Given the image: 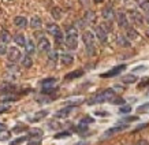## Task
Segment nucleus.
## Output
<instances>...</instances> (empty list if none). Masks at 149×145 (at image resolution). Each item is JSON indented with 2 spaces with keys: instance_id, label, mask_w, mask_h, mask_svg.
I'll return each instance as SVG.
<instances>
[{
  "instance_id": "26",
  "label": "nucleus",
  "mask_w": 149,
  "mask_h": 145,
  "mask_svg": "<svg viewBox=\"0 0 149 145\" xmlns=\"http://www.w3.org/2000/svg\"><path fill=\"white\" fill-rule=\"evenodd\" d=\"M84 75V70H74V71L66 74V79H74V78L82 77Z\"/></svg>"
},
{
  "instance_id": "39",
  "label": "nucleus",
  "mask_w": 149,
  "mask_h": 145,
  "mask_svg": "<svg viewBox=\"0 0 149 145\" xmlns=\"http://www.w3.org/2000/svg\"><path fill=\"white\" fill-rule=\"evenodd\" d=\"M25 129H26V126H23V125H19V126L14 127L13 132H14V133H19V130H25Z\"/></svg>"
},
{
  "instance_id": "21",
  "label": "nucleus",
  "mask_w": 149,
  "mask_h": 145,
  "mask_svg": "<svg viewBox=\"0 0 149 145\" xmlns=\"http://www.w3.org/2000/svg\"><path fill=\"white\" fill-rule=\"evenodd\" d=\"M25 49H26V54H27V55H30V56H32V55L36 52V44H34V41L29 38V40L26 41Z\"/></svg>"
},
{
  "instance_id": "51",
  "label": "nucleus",
  "mask_w": 149,
  "mask_h": 145,
  "mask_svg": "<svg viewBox=\"0 0 149 145\" xmlns=\"http://www.w3.org/2000/svg\"><path fill=\"white\" fill-rule=\"evenodd\" d=\"M96 115H101V116H107L108 114H107V112H100V111H97V112H96Z\"/></svg>"
},
{
  "instance_id": "47",
  "label": "nucleus",
  "mask_w": 149,
  "mask_h": 145,
  "mask_svg": "<svg viewBox=\"0 0 149 145\" xmlns=\"http://www.w3.org/2000/svg\"><path fill=\"white\" fill-rule=\"evenodd\" d=\"M137 145H149V144H148V141L146 140H140L138 142H137Z\"/></svg>"
},
{
  "instance_id": "34",
  "label": "nucleus",
  "mask_w": 149,
  "mask_h": 145,
  "mask_svg": "<svg viewBox=\"0 0 149 145\" xmlns=\"http://www.w3.org/2000/svg\"><path fill=\"white\" fill-rule=\"evenodd\" d=\"M27 138L25 136H22V137H19V138H17V140H14L13 142H10V145H19L21 142H23V141H26Z\"/></svg>"
},
{
  "instance_id": "32",
  "label": "nucleus",
  "mask_w": 149,
  "mask_h": 145,
  "mask_svg": "<svg viewBox=\"0 0 149 145\" xmlns=\"http://www.w3.org/2000/svg\"><path fill=\"white\" fill-rule=\"evenodd\" d=\"M10 136H11V133L7 132V130H4V132L0 133V141H4V140H8Z\"/></svg>"
},
{
  "instance_id": "37",
  "label": "nucleus",
  "mask_w": 149,
  "mask_h": 145,
  "mask_svg": "<svg viewBox=\"0 0 149 145\" xmlns=\"http://www.w3.org/2000/svg\"><path fill=\"white\" fill-rule=\"evenodd\" d=\"M7 48H6V44L4 43H1V44H0V56H1V55H6L7 54Z\"/></svg>"
},
{
  "instance_id": "52",
  "label": "nucleus",
  "mask_w": 149,
  "mask_h": 145,
  "mask_svg": "<svg viewBox=\"0 0 149 145\" xmlns=\"http://www.w3.org/2000/svg\"><path fill=\"white\" fill-rule=\"evenodd\" d=\"M145 34H146V37H149V29H146V32H145Z\"/></svg>"
},
{
  "instance_id": "14",
  "label": "nucleus",
  "mask_w": 149,
  "mask_h": 145,
  "mask_svg": "<svg viewBox=\"0 0 149 145\" xmlns=\"http://www.w3.org/2000/svg\"><path fill=\"white\" fill-rule=\"evenodd\" d=\"M72 109H74V107H64V108L59 109L58 112H55V118H60V119L67 118L68 115L71 114Z\"/></svg>"
},
{
  "instance_id": "36",
  "label": "nucleus",
  "mask_w": 149,
  "mask_h": 145,
  "mask_svg": "<svg viewBox=\"0 0 149 145\" xmlns=\"http://www.w3.org/2000/svg\"><path fill=\"white\" fill-rule=\"evenodd\" d=\"M71 134L70 132H63V133H58V134H55V138H63V137H68Z\"/></svg>"
},
{
  "instance_id": "20",
  "label": "nucleus",
  "mask_w": 149,
  "mask_h": 145,
  "mask_svg": "<svg viewBox=\"0 0 149 145\" xmlns=\"http://www.w3.org/2000/svg\"><path fill=\"white\" fill-rule=\"evenodd\" d=\"M60 62H62V64H64V66H70V64H72V62H74V58H72V55H70V54H62L60 55Z\"/></svg>"
},
{
  "instance_id": "9",
  "label": "nucleus",
  "mask_w": 149,
  "mask_h": 145,
  "mask_svg": "<svg viewBox=\"0 0 149 145\" xmlns=\"http://www.w3.org/2000/svg\"><path fill=\"white\" fill-rule=\"evenodd\" d=\"M116 21H118V25L119 27L122 29H129V19H127V15L123 11H118L116 13Z\"/></svg>"
},
{
  "instance_id": "44",
  "label": "nucleus",
  "mask_w": 149,
  "mask_h": 145,
  "mask_svg": "<svg viewBox=\"0 0 149 145\" xmlns=\"http://www.w3.org/2000/svg\"><path fill=\"white\" fill-rule=\"evenodd\" d=\"M112 89H113V91H115V92H116V93H118V92H120V91H123V88H120V86H119V85H115V86H112Z\"/></svg>"
},
{
  "instance_id": "53",
  "label": "nucleus",
  "mask_w": 149,
  "mask_h": 145,
  "mask_svg": "<svg viewBox=\"0 0 149 145\" xmlns=\"http://www.w3.org/2000/svg\"><path fill=\"white\" fill-rule=\"evenodd\" d=\"M103 0H95V3H101Z\"/></svg>"
},
{
  "instance_id": "50",
  "label": "nucleus",
  "mask_w": 149,
  "mask_h": 145,
  "mask_svg": "<svg viewBox=\"0 0 149 145\" xmlns=\"http://www.w3.org/2000/svg\"><path fill=\"white\" fill-rule=\"evenodd\" d=\"M148 84H149V79H148V81H142V82L140 84V88H144V86L148 85Z\"/></svg>"
},
{
  "instance_id": "30",
  "label": "nucleus",
  "mask_w": 149,
  "mask_h": 145,
  "mask_svg": "<svg viewBox=\"0 0 149 145\" xmlns=\"http://www.w3.org/2000/svg\"><path fill=\"white\" fill-rule=\"evenodd\" d=\"M127 38L129 40H136V38H138V33H137L136 29H133V27H129L127 29Z\"/></svg>"
},
{
  "instance_id": "46",
  "label": "nucleus",
  "mask_w": 149,
  "mask_h": 145,
  "mask_svg": "<svg viewBox=\"0 0 149 145\" xmlns=\"http://www.w3.org/2000/svg\"><path fill=\"white\" fill-rule=\"evenodd\" d=\"M8 108H10L8 105H1V107H0V114H1V112H6V111H7Z\"/></svg>"
},
{
  "instance_id": "42",
  "label": "nucleus",
  "mask_w": 149,
  "mask_h": 145,
  "mask_svg": "<svg viewBox=\"0 0 149 145\" xmlns=\"http://www.w3.org/2000/svg\"><path fill=\"white\" fill-rule=\"evenodd\" d=\"M17 100V96H10V97H6V99H3V101H15Z\"/></svg>"
},
{
  "instance_id": "6",
  "label": "nucleus",
  "mask_w": 149,
  "mask_h": 145,
  "mask_svg": "<svg viewBox=\"0 0 149 145\" xmlns=\"http://www.w3.org/2000/svg\"><path fill=\"white\" fill-rule=\"evenodd\" d=\"M95 34L96 37H97V40L100 41V43H107V40H108V33H107V29L103 26V25H100V26H96L95 29Z\"/></svg>"
},
{
  "instance_id": "35",
  "label": "nucleus",
  "mask_w": 149,
  "mask_h": 145,
  "mask_svg": "<svg viewBox=\"0 0 149 145\" xmlns=\"http://www.w3.org/2000/svg\"><path fill=\"white\" fill-rule=\"evenodd\" d=\"M146 109H149V101H148V103H144V104H141L140 107L137 108V111H138V112H145Z\"/></svg>"
},
{
  "instance_id": "28",
  "label": "nucleus",
  "mask_w": 149,
  "mask_h": 145,
  "mask_svg": "<svg viewBox=\"0 0 149 145\" xmlns=\"http://www.w3.org/2000/svg\"><path fill=\"white\" fill-rule=\"evenodd\" d=\"M59 59V54L58 51H52L51 49L49 52H48V60H49L51 63H56Z\"/></svg>"
},
{
  "instance_id": "3",
  "label": "nucleus",
  "mask_w": 149,
  "mask_h": 145,
  "mask_svg": "<svg viewBox=\"0 0 149 145\" xmlns=\"http://www.w3.org/2000/svg\"><path fill=\"white\" fill-rule=\"evenodd\" d=\"M82 41L85 44V49H86V54L89 56H93L96 54V47H95V34L89 30L82 33Z\"/></svg>"
},
{
  "instance_id": "8",
  "label": "nucleus",
  "mask_w": 149,
  "mask_h": 145,
  "mask_svg": "<svg viewBox=\"0 0 149 145\" xmlns=\"http://www.w3.org/2000/svg\"><path fill=\"white\" fill-rule=\"evenodd\" d=\"M48 114L49 112H48L47 109H41V111H37V112L29 115V116H27V121H29V122H40V121H42L45 116H48Z\"/></svg>"
},
{
  "instance_id": "33",
  "label": "nucleus",
  "mask_w": 149,
  "mask_h": 145,
  "mask_svg": "<svg viewBox=\"0 0 149 145\" xmlns=\"http://www.w3.org/2000/svg\"><path fill=\"white\" fill-rule=\"evenodd\" d=\"M131 111V107L130 105H122L119 108V114H129Z\"/></svg>"
},
{
  "instance_id": "43",
  "label": "nucleus",
  "mask_w": 149,
  "mask_h": 145,
  "mask_svg": "<svg viewBox=\"0 0 149 145\" xmlns=\"http://www.w3.org/2000/svg\"><path fill=\"white\" fill-rule=\"evenodd\" d=\"M144 70H146V67L145 66H140V67H137L133 70V72H137V71H144Z\"/></svg>"
},
{
  "instance_id": "27",
  "label": "nucleus",
  "mask_w": 149,
  "mask_h": 145,
  "mask_svg": "<svg viewBox=\"0 0 149 145\" xmlns=\"http://www.w3.org/2000/svg\"><path fill=\"white\" fill-rule=\"evenodd\" d=\"M22 66L25 68H30L33 66V60H32V56H30V55H25V56H23L22 58Z\"/></svg>"
},
{
  "instance_id": "41",
  "label": "nucleus",
  "mask_w": 149,
  "mask_h": 145,
  "mask_svg": "<svg viewBox=\"0 0 149 145\" xmlns=\"http://www.w3.org/2000/svg\"><path fill=\"white\" fill-rule=\"evenodd\" d=\"M111 103H112V104H123V103H125V100H123V99H116V100H111Z\"/></svg>"
},
{
  "instance_id": "7",
  "label": "nucleus",
  "mask_w": 149,
  "mask_h": 145,
  "mask_svg": "<svg viewBox=\"0 0 149 145\" xmlns=\"http://www.w3.org/2000/svg\"><path fill=\"white\" fill-rule=\"evenodd\" d=\"M21 51L17 48V47H10L8 51H7V58H8L10 62H13V63H15V62H18L19 59H21Z\"/></svg>"
},
{
  "instance_id": "48",
  "label": "nucleus",
  "mask_w": 149,
  "mask_h": 145,
  "mask_svg": "<svg viewBox=\"0 0 149 145\" xmlns=\"http://www.w3.org/2000/svg\"><path fill=\"white\" fill-rule=\"evenodd\" d=\"M145 127H148V125H146V123H144V125H140V126H137L136 132H138V130H141V129H145Z\"/></svg>"
},
{
  "instance_id": "24",
  "label": "nucleus",
  "mask_w": 149,
  "mask_h": 145,
  "mask_svg": "<svg viewBox=\"0 0 149 145\" xmlns=\"http://www.w3.org/2000/svg\"><path fill=\"white\" fill-rule=\"evenodd\" d=\"M84 21H85V23H93L96 21V14L95 11H86L85 15H84Z\"/></svg>"
},
{
  "instance_id": "2",
  "label": "nucleus",
  "mask_w": 149,
  "mask_h": 145,
  "mask_svg": "<svg viewBox=\"0 0 149 145\" xmlns=\"http://www.w3.org/2000/svg\"><path fill=\"white\" fill-rule=\"evenodd\" d=\"M64 44L68 49H77L78 48V30L75 27H68L64 37Z\"/></svg>"
},
{
  "instance_id": "49",
  "label": "nucleus",
  "mask_w": 149,
  "mask_h": 145,
  "mask_svg": "<svg viewBox=\"0 0 149 145\" xmlns=\"http://www.w3.org/2000/svg\"><path fill=\"white\" fill-rule=\"evenodd\" d=\"M4 130H7V127H6L4 123H0V133L1 132H4Z\"/></svg>"
},
{
  "instance_id": "29",
  "label": "nucleus",
  "mask_w": 149,
  "mask_h": 145,
  "mask_svg": "<svg viewBox=\"0 0 149 145\" xmlns=\"http://www.w3.org/2000/svg\"><path fill=\"white\" fill-rule=\"evenodd\" d=\"M122 81L123 84H134V82H137V77L134 74H127L122 78Z\"/></svg>"
},
{
  "instance_id": "15",
  "label": "nucleus",
  "mask_w": 149,
  "mask_h": 145,
  "mask_svg": "<svg viewBox=\"0 0 149 145\" xmlns=\"http://www.w3.org/2000/svg\"><path fill=\"white\" fill-rule=\"evenodd\" d=\"M14 25L17 27H19V29H25V27L29 25V22H27V19L25 18V17L19 15V17H15V18H14Z\"/></svg>"
},
{
  "instance_id": "17",
  "label": "nucleus",
  "mask_w": 149,
  "mask_h": 145,
  "mask_svg": "<svg viewBox=\"0 0 149 145\" xmlns=\"http://www.w3.org/2000/svg\"><path fill=\"white\" fill-rule=\"evenodd\" d=\"M47 32L55 37V36H58V34H60L62 30H60V27H59L56 23H48V25H47Z\"/></svg>"
},
{
  "instance_id": "13",
  "label": "nucleus",
  "mask_w": 149,
  "mask_h": 145,
  "mask_svg": "<svg viewBox=\"0 0 149 145\" xmlns=\"http://www.w3.org/2000/svg\"><path fill=\"white\" fill-rule=\"evenodd\" d=\"M129 14H130V18L131 21L136 23V25H142L145 21V18L141 15L138 11H134V10H131V11H129Z\"/></svg>"
},
{
  "instance_id": "23",
  "label": "nucleus",
  "mask_w": 149,
  "mask_h": 145,
  "mask_svg": "<svg viewBox=\"0 0 149 145\" xmlns=\"http://www.w3.org/2000/svg\"><path fill=\"white\" fill-rule=\"evenodd\" d=\"M0 40H1V43H4V44H8V43L13 41V37H11V34H10L6 29H3V30L0 32Z\"/></svg>"
},
{
  "instance_id": "45",
  "label": "nucleus",
  "mask_w": 149,
  "mask_h": 145,
  "mask_svg": "<svg viewBox=\"0 0 149 145\" xmlns=\"http://www.w3.org/2000/svg\"><path fill=\"white\" fill-rule=\"evenodd\" d=\"M27 145H40V140H32Z\"/></svg>"
},
{
  "instance_id": "4",
  "label": "nucleus",
  "mask_w": 149,
  "mask_h": 145,
  "mask_svg": "<svg viewBox=\"0 0 149 145\" xmlns=\"http://www.w3.org/2000/svg\"><path fill=\"white\" fill-rule=\"evenodd\" d=\"M55 85H56V78H54V77L45 78V79L41 81V88H42L41 92L45 93V95H49V93H52V92L56 91Z\"/></svg>"
},
{
  "instance_id": "16",
  "label": "nucleus",
  "mask_w": 149,
  "mask_h": 145,
  "mask_svg": "<svg viewBox=\"0 0 149 145\" xmlns=\"http://www.w3.org/2000/svg\"><path fill=\"white\" fill-rule=\"evenodd\" d=\"M140 7H141V10L144 11L145 22L149 23V0H142L140 3Z\"/></svg>"
},
{
  "instance_id": "1",
  "label": "nucleus",
  "mask_w": 149,
  "mask_h": 145,
  "mask_svg": "<svg viewBox=\"0 0 149 145\" xmlns=\"http://www.w3.org/2000/svg\"><path fill=\"white\" fill-rule=\"evenodd\" d=\"M115 95H116V92L113 91L112 88L111 89H105V91L93 96L91 100H88V104L93 105V104H99V103H104V101H111V99H113Z\"/></svg>"
},
{
  "instance_id": "38",
  "label": "nucleus",
  "mask_w": 149,
  "mask_h": 145,
  "mask_svg": "<svg viewBox=\"0 0 149 145\" xmlns=\"http://www.w3.org/2000/svg\"><path fill=\"white\" fill-rule=\"evenodd\" d=\"M93 122H95V119L91 118V116H86V118H84L81 121V123H85V125H86V123H93Z\"/></svg>"
},
{
  "instance_id": "25",
  "label": "nucleus",
  "mask_w": 149,
  "mask_h": 145,
  "mask_svg": "<svg viewBox=\"0 0 149 145\" xmlns=\"http://www.w3.org/2000/svg\"><path fill=\"white\" fill-rule=\"evenodd\" d=\"M118 44L120 47H130V40L127 38V36H123V34H119L118 36Z\"/></svg>"
},
{
  "instance_id": "19",
  "label": "nucleus",
  "mask_w": 149,
  "mask_h": 145,
  "mask_svg": "<svg viewBox=\"0 0 149 145\" xmlns=\"http://www.w3.org/2000/svg\"><path fill=\"white\" fill-rule=\"evenodd\" d=\"M13 40L15 41V44H18L19 47H25L26 45V38H25V36H23V33H17L15 36L13 37Z\"/></svg>"
},
{
  "instance_id": "10",
  "label": "nucleus",
  "mask_w": 149,
  "mask_h": 145,
  "mask_svg": "<svg viewBox=\"0 0 149 145\" xmlns=\"http://www.w3.org/2000/svg\"><path fill=\"white\" fill-rule=\"evenodd\" d=\"M37 48H38V51L40 52H49L51 51V43L49 40L47 38V37H40V40H38V44H37Z\"/></svg>"
},
{
  "instance_id": "11",
  "label": "nucleus",
  "mask_w": 149,
  "mask_h": 145,
  "mask_svg": "<svg viewBox=\"0 0 149 145\" xmlns=\"http://www.w3.org/2000/svg\"><path fill=\"white\" fill-rule=\"evenodd\" d=\"M127 127H129L127 123H118V125H115L113 127H111V129H108V130L105 132V137L116 134V133H119V132H123V130H126Z\"/></svg>"
},
{
  "instance_id": "31",
  "label": "nucleus",
  "mask_w": 149,
  "mask_h": 145,
  "mask_svg": "<svg viewBox=\"0 0 149 145\" xmlns=\"http://www.w3.org/2000/svg\"><path fill=\"white\" fill-rule=\"evenodd\" d=\"M52 17H54L55 19H60V18H62V11H60V8L55 7V8L52 10Z\"/></svg>"
},
{
  "instance_id": "12",
  "label": "nucleus",
  "mask_w": 149,
  "mask_h": 145,
  "mask_svg": "<svg viewBox=\"0 0 149 145\" xmlns=\"http://www.w3.org/2000/svg\"><path fill=\"white\" fill-rule=\"evenodd\" d=\"M101 14H103V18L105 19V21H108V22H111V21H113V19L116 18V14H115V11H113V8L111 6H107V7L103 10Z\"/></svg>"
},
{
  "instance_id": "22",
  "label": "nucleus",
  "mask_w": 149,
  "mask_h": 145,
  "mask_svg": "<svg viewBox=\"0 0 149 145\" xmlns=\"http://www.w3.org/2000/svg\"><path fill=\"white\" fill-rule=\"evenodd\" d=\"M41 26H42V21H41L40 17H33V18L30 19V27H32V29L38 30V29H41Z\"/></svg>"
},
{
  "instance_id": "40",
  "label": "nucleus",
  "mask_w": 149,
  "mask_h": 145,
  "mask_svg": "<svg viewBox=\"0 0 149 145\" xmlns=\"http://www.w3.org/2000/svg\"><path fill=\"white\" fill-rule=\"evenodd\" d=\"M123 121H126V122L129 123V122H133V121H138V116H127V118H125Z\"/></svg>"
},
{
  "instance_id": "5",
  "label": "nucleus",
  "mask_w": 149,
  "mask_h": 145,
  "mask_svg": "<svg viewBox=\"0 0 149 145\" xmlns=\"http://www.w3.org/2000/svg\"><path fill=\"white\" fill-rule=\"evenodd\" d=\"M125 70H126V64H119V66H115V67L111 68V70H108V71L103 72V74H100V77H101V78L116 77V75H119V74H122Z\"/></svg>"
},
{
  "instance_id": "18",
  "label": "nucleus",
  "mask_w": 149,
  "mask_h": 145,
  "mask_svg": "<svg viewBox=\"0 0 149 145\" xmlns=\"http://www.w3.org/2000/svg\"><path fill=\"white\" fill-rule=\"evenodd\" d=\"M44 136V133L41 132V129H33L29 132V138L30 140H41Z\"/></svg>"
}]
</instances>
